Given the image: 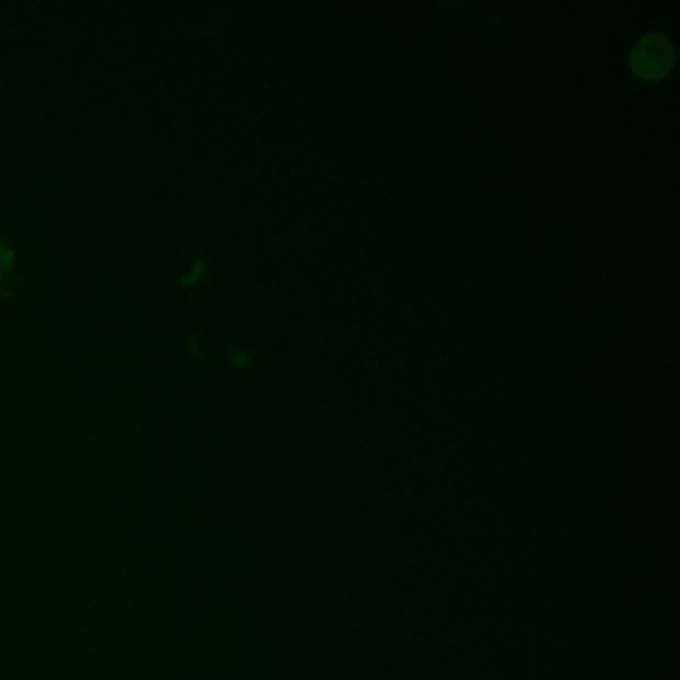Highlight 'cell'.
Listing matches in <instances>:
<instances>
[{
  "label": "cell",
  "mask_w": 680,
  "mask_h": 680,
  "mask_svg": "<svg viewBox=\"0 0 680 680\" xmlns=\"http://www.w3.org/2000/svg\"><path fill=\"white\" fill-rule=\"evenodd\" d=\"M675 60L672 55V46L665 36L653 34L645 36L640 43L633 48L631 63L633 70L645 80H659L667 75Z\"/></svg>",
  "instance_id": "6da1fadb"
}]
</instances>
